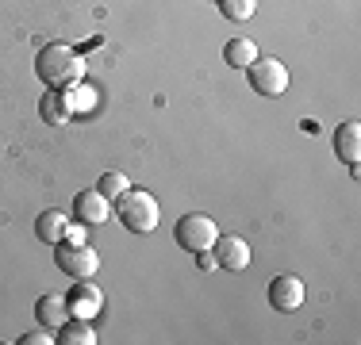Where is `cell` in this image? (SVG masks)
Returning <instances> with one entry per match:
<instances>
[{
    "instance_id": "cell-4",
    "label": "cell",
    "mask_w": 361,
    "mask_h": 345,
    "mask_svg": "<svg viewBox=\"0 0 361 345\" xmlns=\"http://www.w3.org/2000/svg\"><path fill=\"white\" fill-rule=\"evenodd\" d=\"M246 77L257 96H285L288 89V65L277 58H257L254 65H246Z\"/></svg>"
},
{
    "instance_id": "cell-6",
    "label": "cell",
    "mask_w": 361,
    "mask_h": 345,
    "mask_svg": "<svg viewBox=\"0 0 361 345\" xmlns=\"http://www.w3.org/2000/svg\"><path fill=\"white\" fill-rule=\"evenodd\" d=\"M66 310H70V318H89L92 322L104 310V291L92 280H73V288L66 291Z\"/></svg>"
},
{
    "instance_id": "cell-2",
    "label": "cell",
    "mask_w": 361,
    "mask_h": 345,
    "mask_svg": "<svg viewBox=\"0 0 361 345\" xmlns=\"http://www.w3.org/2000/svg\"><path fill=\"white\" fill-rule=\"evenodd\" d=\"M116 215H119V222H123L127 230H135V234H150V230L158 227V219H161L158 200H154L150 192H139V188H127V192L119 196Z\"/></svg>"
},
{
    "instance_id": "cell-9",
    "label": "cell",
    "mask_w": 361,
    "mask_h": 345,
    "mask_svg": "<svg viewBox=\"0 0 361 345\" xmlns=\"http://www.w3.org/2000/svg\"><path fill=\"white\" fill-rule=\"evenodd\" d=\"M73 215L85 222V227H100V222L111 215V207H108V200L97 192V188H85V192L73 196Z\"/></svg>"
},
{
    "instance_id": "cell-19",
    "label": "cell",
    "mask_w": 361,
    "mask_h": 345,
    "mask_svg": "<svg viewBox=\"0 0 361 345\" xmlns=\"http://www.w3.org/2000/svg\"><path fill=\"white\" fill-rule=\"evenodd\" d=\"M196 265H200L204 272H212V269H216V253H212V249H204V253H196Z\"/></svg>"
},
{
    "instance_id": "cell-5",
    "label": "cell",
    "mask_w": 361,
    "mask_h": 345,
    "mask_svg": "<svg viewBox=\"0 0 361 345\" xmlns=\"http://www.w3.org/2000/svg\"><path fill=\"white\" fill-rule=\"evenodd\" d=\"M54 261H58V269L66 276H73V280H92L100 269V253L89 246H81V242H73V246H62V242H58Z\"/></svg>"
},
{
    "instance_id": "cell-17",
    "label": "cell",
    "mask_w": 361,
    "mask_h": 345,
    "mask_svg": "<svg viewBox=\"0 0 361 345\" xmlns=\"http://www.w3.org/2000/svg\"><path fill=\"white\" fill-rule=\"evenodd\" d=\"M254 8H257V0H219V12L227 15V20H235V23L250 20Z\"/></svg>"
},
{
    "instance_id": "cell-1",
    "label": "cell",
    "mask_w": 361,
    "mask_h": 345,
    "mask_svg": "<svg viewBox=\"0 0 361 345\" xmlns=\"http://www.w3.org/2000/svg\"><path fill=\"white\" fill-rule=\"evenodd\" d=\"M35 73L50 84V89H70V84L81 81L85 62L73 54L70 46H62V42H50V46H42V50H39V58H35Z\"/></svg>"
},
{
    "instance_id": "cell-12",
    "label": "cell",
    "mask_w": 361,
    "mask_h": 345,
    "mask_svg": "<svg viewBox=\"0 0 361 345\" xmlns=\"http://www.w3.org/2000/svg\"><path fill=\"white\" fill-rule=\"evenodd\" d=\"M334 153H338L346 165H357V158H361V123H342L338 131H334Z\"/></svg>"
},
{
    "instance_id": "cell-13",
    "label": "cell",
    "mask_w": 361,
    "mask_h": 345,
    "mask_svg": "<svg viewBox=\"0 0 361 345\" xmlns=\"http://www.w3.org/2000/svg\"><path fill=\"white\" fill-rule=\"evenodd\" d=\"M223 62H227L231 69H246L257 62V46L254 39H246V34H238V39H231L227 46H223Z\"/></svg>"
},
{
    "instance_id": "cell-7",
    "label": "cell",
    "mask_w": 361,
    "mask_h": 345,
    "mask_svg": "<svg viewBox=\"0 0 361 345\" xmlns=\"http://www.w3.org/2000/svg\"><path fill=\"white\" fill-rule=\"evenodd\" d=\"M212 253H216V265L227 272H243L246 265H250V246L238 234H219L216 246H212Z\"/></svg>"
},
{
    "instance_id": "cell-8",
    "label": "cell",
    "mask_w": 361,
    "mask_h": 345,
    "mask_svg": "<svg viewBox=\"0 0 361 345\" xmlns=\"http://www.w3.org/2000/svg\"><path fill=\"white\" fill-rule=\"evenodd\" d=\"M304 296H307V288H304V280L300 276H273V284H269V303L277 307V310H300L304 307Z\"/></svg>"
},
{
    "instance_id": "cell-14",
    "label": "cell",
    "mask_w": 361,
    "mask_h": 345,
    "mask_svg": "<svg viewBox=\"0 0 361 345\" xmlns=\"http://www.w3.org/2000/svg\"><path fill=\"white\" fill-rule=\"evenodd\" d=\"M58 334H62V345H97V330H92L89 318H66L62 326H58Z\"/></svg>"
},
{
    "instance_id": "cell-11",
    "label": "cell",
    "mask_w": 361,
    "mask_h": 345,
    "mask_svg": "<svg viewBox=\"0 0 361 345\" xmlns=\"http://www.w3.org/2000/svg\"><path fill=\"white\" fill-rule=\"evenodd\" d=\"M66 234H70V219H66L58 207H50V211H42L35 219V238L47 242V246H58Z\"/></svg>"
},
{
    "instance_id": "cell-15",
    "label": "cell",
    "mask_w": 361,
    "mask_h": 345,
    "mask_svg": "<svg viewBox=\"0 0 361 345\" xmlns=\"http://www.w3.org/2000/svg\"><path fill=\"white\" fill-rule=\"evenodd\" d=\"M35 315L42 326H50V330H58V326L70 318V310H66V296H42L35 303Z\"/></svg>"
},
{
    "instance_id": "cell-16",
    "label": "cell",
    "mask_w": 361,
    "mask_h": 345,
    "mask_svg": "<svg viewBox=\"0 0 361 345\" xmlns=\"http://www.w3.org/2000/svg\"><path fill=\"white\" fill-rule=\"evenodd\" d=\"M127 188H131V180H127L123 172H104V177L97 180V192L104 196V200H119Z\"/></svg>"
},
{
    "instance_id": "cell-10",
    "label": "cell",
    "mask_w": 361,
    "mask_h": 345,
    "mask_svg": "<svg viewBox=\"0 0 361 345\" xmlns=\"http://www.w3.org/2000/svg\"><path fill=\"white\" fill-rule=\"evenodd\" d=\"M39 115H42V123H50V127L70 123V115H73L70 89H50V92H42V100H39Z\"/></svg>"
},
{
    "instance_id": "cell-3",
    "label": "cell",
    "mask_w": 361,
    "mask_h": 345,
    "mask_svg": "<svg viewBox=\"0 0 361 345\" xmlns=\"http://www.w3.org/2000/svg\"><path fill=\"white\" fill-rule=\"evenodd\" d=\"M173 238H177L180 249H188V253H204V249L216 246L219 230H216V222H212L208 215L196 211V215H180L177 227H173Z\"/></svg>"
},
{
    "instance_id": "cell-18",
    "label": "cell",
    "mask_w": 361,
    "mask_h": 345,
    "mask_svg": "<svg viewBox=\"0 0 361 345\" xmlns=\"http://www.w3.org/2000/svg\"><path fill=\"white\" fill-rule=\"evenodd\" d=\"M58 338L50 334V326H42V330H31V334H23L20 345H54Z\"/></svg>"
}]
</instances>
